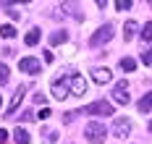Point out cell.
Instances as JSON below:
<instances>
[{
	"mask_svg": "<svg viewBox=\"0 0 152 144\" xmlns=\"http://www.w3.org/2000/svg\"><path fill=\"white\" fill-rule=\"evenodd\" d=\"M84 139L89 144H102L107 139V128L102 123H97V121H89L87 126H84Z\"/></svg>",
	"mask_w": 152,
	"mask_h": 144,
	"instance_id": "1",
	"label": "cell"
},
{
	"mask_svg": "<svg viewBox=\"0 0 152 144\" xmlns=\"http://www.w3.org/2000/svg\"><path fill=\"white\" fill-rule=\"evenodd\" d=\"M87 115H94V118H107V115H113V105L107 102V100H97V102H92L84 108Z\"/></svg>",
	"mask_w": 152,
	"mask_h": 144,
	"instance_id": "2",
	"label": "cell"
},
{
	"mask_svg": "<svg viewBox=\"0 0 152 144\" xmlns=\"http://www.w3.org/2000/svg\"><path fill=\"white\" fill-rule=\"evenodd\" d=\"M115 34V29H113V24H102L97 32L92 34V39H89V45L92 47H100V45H105V42H110V37Z\"/></svg>",
	"mask_w": 152,
	"mask_h": 144,
	"instance_id": "3",
	"label": "cell"
},
{
	"mask_svg": "<svg viewBox=\"0 0 152 144\" xmlns=\"http://www.w3.org/2000/svg\"><path fill=\"white\" fill-rule=\"evenodd\" d=\"M66 84H68L71 95H76V97L87 95V79H84L81 73H71V76H66Z\"/></svg>",
	"mask_w": 152,
	"mask_h": 144,
	"instance_id": "4",
	"label": "cell"
},
{
	"mask_svg": "<svg viewBox=\"0 0 152 144\" xmlns=\"http://www.w3.org/2000/svg\"><path fill=\"white\" fill-rule=\"evenodd\" d=\"M110 131H113V136L126 139V136H131V121H129V118H115Z\"/></svg>",
	"mask_w": 152,
	"mask_h": 144,
	"instance_id": "5",
	"label": "cell"
},
{
	"mask_svg": "<svg viewBox=\"0 0 152 144\" xmlns=\"http://www.w3.org/2000/svg\"><path fill=\"white\" fill-rule=\"evenodd\" d=\"M63 13L76 18V21H84V11H81V5L76 0H63Z\"/></svg>",
	"mask_w": 152,
	"mask_h": 144,
	"instance_id": "6",
	"label": "cell"
},
{
	"mask_svg": "<svg viewBox=\"0 0 152 144\" xmlns=\"http://www.w3.org/2000/svg\"><path fill=\"white\" fill-rule=\"evenodd\" d=\"M92 81L100 84V87H102V84H110V81H113L110 68H105V65H102V68H92Z\"/></svg>",
	"mask_w": 152,
	"mask_h": 144,
	"instance_id": "7",
	"label": "cell"
},
{
	"mask_svg": "<svg viewBox=\"0 0 152 144\" xmlns=\"http://www.w3.org/2000/svg\"><path fill=\"white\" fill-rule=\"evenodd\" d=\"M18 71H26V73H39L42 71V63L37 58H21L18 60Z\"/></svg>",
	"mask_w": 152,
	"mask_h": 144,
	"instance_id": "8",
	"label": "cell"
},
{
	"mask_svg": "<svg viewBox=\"0 0 152 144\" xmlns=\"http://www.w3.org/2000/svg\"><path fill=\"white\" fill-rule=\"evenodd\" d=\"M113 100L121 102V105L129 102V84H126V81H118V84H115V89H113Z\"/></svg>",
	"mask_w": 152,
	"mask_h": 144,
	"instance_id": "9",
	"label": "cell"
},
{
	"mask_svg": "<svg viewBox=\"0 0 152 144\" xmlns=\"http://www.w3.org/2000/svg\"><path fill=\"white\" fill-rule=\"evenodd\" d=\"M68 95H71V92H68L66 79H55V81H53V97H55V100H66Z\"/></svg>",
	"mask_w": 152,
	"mask_h": 144,
	"instance_id": "10",
	"label": "cell"
},
{
	"mask_svg": "<svg viewBox=\"0 0 152 144\" xmlns=\"http://www.w3.org/2000/svg\"><path fill=\"white\" fill-rule=\"evenodd\" d=\"M24 92H26V87H18V89L13 92V100H11V105H8V113H5V115H13V113H16V108H18L21 100H24Z\"/></svg>",
	"mask_w": 152,
	"mask_h": 144,
	"instance_id": "11",
	"label": "cell"
},
{
	"mask_svg": "<svg viewBox=\"0 0 152 144\" xmlns=\"http://www.w3.org/2000/svg\"><path fill=\"white\" fill-rule=\"evenodd\" d=\"M137 108H139V113H152V92H147V95L139 100Z\"/></svg>",
	"mask_w": 152,
	"mask_h": 144,
	"instance_id": "12",
	"label": "cell"
},
{
	"mask_svg": "<svg viewBox=\"0 0 152 144\" xmlns=\"http://www.w3.org/2000/svg\"><path fill=\"white\" fill-rule=\"evenodd\" d=\"M13 142L16 144H29L31 142L29 131H26V128H16V131H13Z\"/></svg>",
	"mask_w": 152,
	"mask_h": 144,
	"instance_id": "13",
	"label": "cell"
},
{
	"mask_svg": "<svg viewBox=\"0 0 152 144\" xmlns=\"http://www.w3.org/2000/svg\"><path fill=\"white\" fill-rule=\"evenodd\" d=\"M39 37H42V32H39V29H31V32H26V37H24V45L34 47V45L39 42Z\"/></svg>",
	"mask_w": 152,
	"mask_h": 144,
	"instance_id": "14",
	"label": "cell"
},
{
	"mask_svg": "<svg viewBox=\"0 0 152 144\" xmlns=\"http://www.w3.org/2000/svg\"><path fill=\"white\" fill-rule=\"evenodd\" d=\"M137 21H126V26H123V39H131L134 34H137Z\"/></svg>",
	"mask_w": 152,
	"mask_h": 144,
	"instance_id": "15",
	"label": "cell"
},
{
	"mask_svg": "<svg viewBox=\"0 0 152 144\" xmlns=\"http://www.w3.org/2000/svg\"><path fill=\"white\" fill-rule=\"evenodd\" d=\"M0 37L13 39V37H16V26H13V24H3V26H0Z\"/></svg>",
	"mask_w": 152,
	"mask_h": 144,
	"instance_id": "16",
	"label": "cell"
},
{
	"mask_svg": "<svg viewBox=\"0 0 152 144\" xmlns=\"http://www.w3.org/2000/svg\"><path fill=\"white\" fill-rule=\"evenodd\" d=\"M66 39H68V34L63 32H53V37H50V42H53V45H63V42H66Z\"/></svg>",
	"mask_w": 152,
	"mask_h": 144,
	"instance_id": "17",
	"label": "cell"
},
{
	"mask_svg": "<svg viewBox=\"0 0 152 144\" xmlns=\"http://www.w3.org/2000/svg\"><path fill=\"white\" fill-rule=\"evenodd\" d=\"M121 68L123 71H134L137 68V60L134 58H121Z\"/></svg>",
	"mask_w": 152,
	"mask_h": 144,
	"instance_id": "18",
	"label": "cell"
},
{
	"mask_svg": "<svg viewBox=\"0 0 152 144\" xmlns=\"http://www.w3.org/2000/svg\"><path fill=\"white\" fill-rule=\"evenodd\" d=\"M142 39H144V42H150V39H152V21L144 24V29H142Z\"/></svg>",
	"mask_w": 152,
	"mask_h": 144,
	"instance_id": "19",
	"label": "cell"
},
{
	"mask_svg": "<svg viewBox=\"0 0 152 144\" xmlns=\"http://www.w3.org/2000/svg\"><path fill=\"white\" fill-rule=\"evenodd\" d=\"M42 134H45V142H47V144L58 142V134H55V131H53V128H45V131H42Z\"/></svg>",
	"mask_w": 152,
	"mask_h": 144,
	"instance_id": "20",
	"label": "cell"
},
{
	"mask_svg": "<svg viewBox=\"0 0 152 144\" xmlns=\"http://www.w3.org/2000/svg\"><path fill=\"white\" fill-rule=\"evenodd\" d=\"M115 8L118 11H129L131 8V0H115Z\"/></svg>",
	"mask_w": 152,
	"mask_h": 144,
	"instance_id": "21",
	"label": "cell"
},
{
	"mask_svg": "<svg viewBox=\"0 0 152 144\" xmlns=\"http://www.w3.org/2000/svg\"><path fill=\"white\" fill-rule=\"evenodd\" d=\"M5 81H8V65L0 63V84H5Z\"/></svg>",
	"mask_w": 152,
	"mask_h": 144,
	"instance_id": "22",
	"label": "cell"
},
{
	"mask_svg": "<svg viewBox=\"0 0 152 144\" xmlns=\"http://www.w3.org/2000/svg\"><path fill=\"white\" fill-rule=\"evenodd\" d=\"M142 60L147 65H152V50H144V52H142Z\"/></svg>",
	"mask_w": 152,
	"mask_h": 144,
	"instance_id": "23",
	"label": "cell"
},
{
	"mask_svg": "<svg viewBox=\"0 0 152 144\" xmlns=\"http://www.w3.org/2000/svg\"><path fill=\"white\" fill-rule=\"evenodd\" d=\"M50 115H53V110H50V108H42V110H39V118H42V121H45V118H50Z\"/></svg>",
	"mask_w": 152,
	"mask_h": 144,
	"instance_id": "24",
	"label": "cell"
},
{
	"mask_svg": "<svg viewBox=\"0 0 152 144\" xmlns=\"http://www.w3.org/2000/svg\"><path fill=\"white\" fill-rule=\"evenodd\" d=\"M34 118H37V115H34L31 110H26V113H24V121H34Z\"/></svg>",
	"mask_w": 152,
	"mask_h": 144,
	"instance_id": "25",
	"label": "cell"
},
{
	"mask_svg": "<svg viewBox=\"0 0 152 144\" xmlns=\"http://www.w3.org/2000/svg\"><path fill=\"white\" fill-rule=\"evenodd\" d=\"M5 139H8V131H5V128H0V144L5 142Z\"/></svg>",
	"mask_w": 152,
	"mask_h": 144,
	"instance_id": "26",
	"label": "cell"
},
{
	"mask_svg": "<svg viewBox=\"0 0 152 144\" xmlns=\"http://www.w3.org/2000/svg\"><path fill=\"white\" fill-rule=\"evenodd\" d=\"M94 3H97L100 8H105V5H107V0H94Z\"/></svg>",
	"mask_w": 152,
	"mask_h": 144,
	"instance_id": "27",
	"label": "cell"
},
{
	"mask_svg": "<svg viewBox=\"0 0 152 144\" xmlns=\"http://www.w3.org/2000/svg\"><path fill=\"white\" fill-rule=\"evenodd\" d=\"M0 105H3V95H0Z\"/></svg>",
	"mask_w": 152,
	"mask_h": 144,
	"instance_id": "28",
	"label": "cell"
},
{
	"mask_svg": "<svg viewBox=\"0 0 152 144\" xmlns=\"http://www.w3.org/2000/svg\"><path fill=\"white\" fill-rule=\"evenodd\" d=\"M150 131H152V123H150Z\"/></svg>",
	"mask_w": 152,
	"mask_h": 144,
	"instance_id": "29",
	"label": "cell"
}]
</instances>
